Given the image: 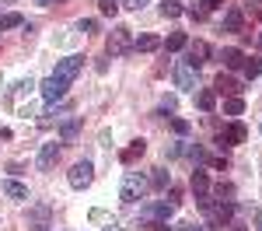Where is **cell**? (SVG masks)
Returning a JSON list of instances; mask_svg holds the SVG:
<instances>
[{"instance_id": "cell-41", "label": "cell", "mask_w": 262, "mask_h": 231, "mask_svg": "<svg viewBox=\"0 0 262 231\" xmlns=\"http://www.w3.org/2000/svg\"><path fill=\"white\" fill-rule=\"evenodd\" d=\"M259 49H262V35H259Z\"/></svg>"}, {"instance_id": "cell-26", "label": "cell", "mask_w": 262, "mask_h": 231, "mask_svg": "<svg viewBox=\"0 0 262 231\" xmlns=\"http://www.w3.org/2000/svg\"><path fill=\"white\" fill-rule=\"evenodd\" d=\"M189 147H192V144H185V140H175L171 147H164V154H168V158H185V154H189Z\"/></svg>"}, {"instance_id": "cell-30", "label": "cell", "mask_w": 262, "mask_h": 231, "mask_svg": "<svg viewBox=\"0 0 262 231\" xmlns=\"http://www.w3.org/2000/svg\"><path fill=\"white\" fill-rule=\"evenodd\" d=\"M98 7H101V14H108V18H112V14L122 7V0H98Z\"/></svg>"}, {"instance_id": "cell-9", "label": "cell", "mask_w": 262, "mask_h": 231, "mask_svg": "<svg viewBox=\"0 0 262 231\" xmlns=\"http://www.w3.org/2000/svg\"><path fill=\"white\" fill-rule=\"evenodd\" d=\"M210 60V46H206V42L203 39H196V42H189V56H185V63H189V67H192V70H200L203 63Z\"/></svg>"}, {"instance_id": "cell-5", "label": "cell", "mask_w": 262, "mask_h": 231, "mask_svg": "<svg viewBox=\"0 0 262 231\" xmlns=\"http://www.w3.org/2000/svg\"><path fill=\"white\" fill-rule=\"evenodd\" d=\"M67 179H70V186H74V189H88V186H91V179H95V165H91V161H77V165L70 168Z\"/></svg>"}, {"instance_id": "cell-14", "label": "cell", "mask_w": 262, "mask_h": 231, "mask_svg": "<svg viewBox=\"0 0 262 231\" xmlns=\"http://www.w3.org/2000/svg\"><path fill=\"white\" fill-rule=\"evenodd\" d=\"M224 32H245V11L242 7H231L224 14Z\"/></svg>"}, {"instance_id": "cell-18", "label": "cell", "mask_w": 262, "mask_h": 231, "mask_svg": "<svg viewBox=\"0 0 262 231\" xmlns=\"http://www.w3.org/2000/svg\"><path fill=\"white\" fill-rule=\"evenodd\" d=\"M133 49H137V53H154V49H161V39L147 32V35H140V39L133 42Z\"/></svg>"}, {"instance_id": "cell-7", "label": "cell", "mask_w": 262, "mask_h": 231, "mask_svg": "<svg viewBox=\"0 0 262 231\" xmlns=\"http://www.w3.org/2000/svg\"><path fill=\"white\" fill-rule=\"evenodd\" d=\"M245 140H248V130H245L242 123H231L227 130H221V133H217V140H213V144L231 147V144H245Z\"/></svg>"}, {"instance_id": "cell-16", "label": "cell", "mask_w": 262, "mask_h": 231, "mask_svg": "<svg viewBox=\"0 0 262 231\" xmlns=\"http://www.w3.org/2000/svg\"><path fill=\"white\" fill-rule=\"evenodd\" d=\"M196 105H200L203 112H213V109H217V91H213V88H203V91H196Z\"/></svg>"}, {"instance_id": "cell-28", "label": "cell", "mask_w": 262, "mask_h": 231, "mask_svg": "<svg viewBox=\"0 0 262 231\" xmlns=\"http://www.w3.org/2000/svg\"><path fill=\"white\" fill-rule=\"evenodd\" d=\"M224 112H227V116H242L245 102H242V98H227V102H224Z\"/></svg>"}, {"instance_id": "cell-37", "label": "cell", "mask_w": 262, "mask_h": 231, "mask_svg": "<svg viewBox=\"0 0 262 231\" xmlns=\"http://www.w3.org/2000/svg\"><path fill=\"white\" fill-rule=\"evenodd\" d=\"M227 228L231 231H248V228H242V224H227Z\"/></svg>"}, {"instance_id": "cell-25", "label": "cell", "mask_w": 262, "mask_h": 231, "mask_svg": "<svg viewBox=\"0 0 262 231\" xmlns=\"http://www.w3.org/2000/svg\"><path fill=\"white\" fill-rule=\"evenodd\" d=\"M18 25H25V18H21L18 11H11V14H4V18H0V32H7V28H18Z\"/></svg>"}, {"instance_id": "cell-6", "label": "cell", "mask_w": 262, "mask_h": 231, "mask_svg": "<svg viewBox=\"0 0 262 231\" xmlns=\"http://www.w3.org/2000/svg\"><path fill=\"white\" fill-rule=\"evenodd\" d=\"M175 214V203H150V207L143 210V224H168V217Z\"/></svg>"}, {"instance_id": "cell-13", "label": "cell", "mask_w": 262, "mask_h": 231, "mask_svg": "<svg viewBox=\"0 0 262 231\" xmlns=\"http://www.w3.org/2000/svg\"><path fill=\"white\" fill-rule=\"evenodd\" d=\"M60 161V144H42L39 158H35V165H39V172H49V168Z\"/></svg>"}, {"instance_id": "cell-32", "label": "cell", "mask_w": 262, "mask_h": 231, "mask_svg": "<svg viewBox=\"0 0 262 231\" xmlns=\"http://www.w3.org/2000/svg\"><path fill=\"white\" fill-rule=\"evenodd\" d=\"M122 4H126V7H129V11H143V7H147V4H150V0H122Z\"/></svg>"}, {"instance_id": "cell-17", "label": "cell", "mask_w": 262, "mask_h": 231, "mask_svg": "<svg viewBox=\"0 0 262 231\" xmlns=\"http://www.w3.org/2000/svg\"><path fill=\"white\" fill-rule=\"evenodd\" d=\"M221 60H224L227 70H242V67H245V53H242V49H224Z\"/></svg>"}, {"instance_id": "cell-38", "label": "cell", "mask_w": 262, "mask_h": 231, "mask_svg": "<svg viewBox=\"0 0 262 231\" xmlns=\"http://www.w3.org/2000/svg\"><path fill=\"white\" fill-rule=\"evenodd\" d=\"M105 231H122V228H119V224H116V221H112V224H108V228H105Z\"/></svg>"}, {"instance_id": "cell-35", "label": "cell", "mask_w": 262, "mask_h": 231, "mask_svg": "<svg viewBox=\"0 0 262 231\" xmlns=\"http://www.w3.org/2000/svg\"><path fill=\"white\" fill-rule=\"evenodd\" d=\"M179 231H206V228H196V224H182Z\"/></svg>"}, {"instance_id": "cell-24", "label": "cell", "mask_w": 262, "mask_h": 231, "mask_svg": "<svg viewBox=\"0 0 262 231\" xmlns=\"http://www.w3.org/2000/svg\"><path fill=\"white\" fill-rule=\"evenodd\" d=\"M245 74H248V77H259L262 74V60L259 56H245V67H242Z\"/></svg>"}, {"instance_id": "cell-29", "label": "cell", "mask_w": 262, "mask_h": 231, "mask_svg": "<svg viewBox=\"0 0 262 231\" xmlns=\"http://www.w3.org/2000/svg\"><path fill=\"white\" fill-rule=\"evenodd\" d=\"M77 32H84V35H95V32H98V21H95V18H81V21H77Z\"/></svg>"}, {"instance_id": "cell-12", "label": "cell", "mask_w": 262, "mask_h": 231, "mask_svg": "<svg viewBox=\"0 0 262 231\" xmlns=\"http://www.w3.org/2000/svg\"><path fill=\"white\" fill-rule=\"evenodd\" d=\"M143 154H147V140H133L129 147H122V151H119V161L129 168V165H137Z\"/></svg>"}, {"instance_id": "cell-27", "label": "cell", "mask_w": 262, "mask_h": 231, "mask_svg": "<svg viewBox=\"0 0 262 231\" xmlns=\"http://www.w3.org/2000/svg\"><path fill=\"white\" fill-rule=\"evenodd\" d=\"M213 196H217V200H224V203H231L234 186H231V182H221V186H213Z\"/></svg>"}, {"instance_id": "cell-11", "label": "cell", "mask_w": 262, "mask_h": 231, "mask_svg": "<svg viewBox=\"0 0 262 231\" xmlns=\"http://www.w3.org/2000/svg\"><path fill=\"white\" fill-rule=\"evenodd\" d=\"M67 88H70V84H63V81H56V77H49V81H42V84H39L42 98H46V102H49V105H53V102H60L63 95H67Z\"/></svg>"}, {"instance_id": "cell-10", "label": "cell", "mask_w": 262, "mask_h": 231, "mask_svg": "<svg viewBox=\"0 0 262 231\" xmlns=\"http://www.w3.org/2000/svg\"><path fill=\"white\" fill-rule=\"evenodd\" d=\"M175 84H179L182 91H196V70H192L185 60L175 63Z\"/></svg>"}, {"instance_id": "cell-4", "label": "cell", "mask_w": 262, "mask_h": 231, "mask_svg": "<svg viewBox=\"0 0 262 231\" xmlns=\"http://www.w3.org/2000/svg\"><path fill=\"white\" fill-rule=\"evenodd\" d=\"M81 67H84V56H67V60H60L56 63V81H63V84H70L77 74H81Z\"/></svg>"}, {"instance_id": "cell-39", "label": "cell", "mask_w": 262, "mask_h": 231, "mask_svg": "<svg viewBox=\"0 0 262 231\" xmlns=\"http://www.w3.org/2000/svg\"><path fill=\"white\" fill-rule=\"evenodd\" d=\"M154 231H171V228H168V224H154Z\"/></svg>"}, {"instance_id": "cell-21", "label": "cell", "mask_w": 262, "mask_h": 231, "mask_svg": "<svg viewBox=\"0 0 262 231\" xmlns=\"http://www.w3.org/2000/svg\"><path fill=\"white\" fill-rule=\"evenodd\" d=\"M77 133H81V119H70V123L60 126V137L70 144V140H77Z\"/></svg>"}, {"instance_id": "cell-31", "label": "cell", "mask_w": 262, "mask_h": 231, "mask_svg": "<svg viewBox=\"0 0 262 231\" xmlns=\"http://www.w3.org/2000/svg\"><path fill=\"white\" fill-rule=\"evenodd\" d=\"M171 130H175L179 137H185V133L192 130V126H189V119H171Z\"/></svg>"}, {"instance_id": "cell-2", "label": "cell", "mask_w": 262, "mask_h": 231, "mask_svg": "<svg viewBox=\"0 0 262 231\" xmlns=\"http://www.w3.org/2000/svg\"><path fill=\"white\" fill-rule=\"evenodd\" d=\"M133 28H126V25H116L112 32H108V42H105V53L108 56H126L129 49H133Z\"/></svg>"}, {"instance_id": "cell-15", "label": "cell", "mask_w": 262, "mask_h": 231, "mask_svg": "<svg viewBox=\"0 0 262 231\" xmlns=\"http://www.w3.org/2000/svg\"><path fill=\"white\" fill-rule=\"evenodd\" d=\"M189 189L196 193V200H200V196H210V175L196 168V172H192V179H189Z\"/></svg>"}, {"instance_id": "cell-22", "label": "cell", "mask_w": 262, "mask_h": 231, "mask_svg": "<svg viewBox=\"0 0 262 231\" xmlns=\"http://www.w3.org/2000/svg\"><path fill=\"white\" fill-rule=\"evenodd\" d=\"M150 186H154V189H168V186H171V175H168L164 168H154V175H150Z\"/></svg>"}, {"instance_id": "cell-33", "label": "cell", "mask_w": 262, "mask_h": 231, "mask_svg": "<svg viewBox=\"0 0 262 231\" xmlns=\"http://www.w3.org/2000/svg\"><path fill=\"white\" fill-rule=\"evenodd\" d=\"M206 11H217V7H224V0H200Z\"/></svg>"}, {"instance_id": "cell-34", "label": "cell", "mask_w": 262, "mask_h": 231, "mask_svg": "<svg viewBox=\"0 0 262 231\" xmlns=\"http://www.w3.org/2000/svg\"><path fill=\"white\" fill-rule=\"evenodd\" d=\"M161 109H168V112H171V109H175V95H164V102H161Z\"/></svg>"}, {"instance_id": "cell-23", "label": "cell", "mask_w": 262, "mask_h": 231, "mask_svg": "<svg viewBox=\"0 0 262 231\" xmlns=\"http://www.w3.org/2000/svg\"><path fill=\"white\" fill-rule=\"evenodd\" d=\"M161 14H164V18H179V14H185V7H182L179 0H164V4H161Z\"/></svg>"}, {"instance_id": "cell-8", "label": "cell", "mask_w": 262, "mask_h": 231, "mask_svg": "<svg viewBox=\"0 0 262 231\" xmlns=\"http://www.w3.org/2000/svg\"><path fill=\"white\" fill-rule=\"evenodd\" d=\"M213 91H217V95H227V98H242V81H238V77H231V74H221V77H217V81H213Z\"/></svg>"}, {"instance_id": "cell-20", "label": "cell", "mask_w": 262, "mask_h": 231, "mask_svg": "<svg viewBox=\"0 0 262 231\" xmlns=\"http://www.w3.org/2000/svg\"><path fill=\"white\" fill-rule=\"evenodd\" d=\"M185 46H189L185 32H171V35H168V42H164V49H168V53H179V49H185Z\"/></svg>"}, {"instance_id": "cell-1", "label": "cell", "mask_w": 262, "mask_h": 231, "mask_svg": "<svg viewBox=\"0 0 262 231\" xmlns=\"http://www.w3.org/2000/svg\"><path fill=\"white\" fill-rule=\"evenodd\" d=\"M147 189H150V179L143 172H126L122 175V186H119V200L122 203H137V200L147 196Z\"/></svg>"}, {"instance_id": "cell-19", "label": "cell", "mask_w": 262, "mask_h": 231, "mask_svg": "<svg viewBox=\"0 0 262 231\" xmlns=\"http://www.w3.org/2000/svg\"><path fill=\"white\" fill-rule=\"evenodd\" d=\"M4 193H7L11 200H28V186L18 182V179H7V182H4Z\"/></svg>"}, {"instance_id": "cell-3", "label": "cell", "mask_w": 262, "mask_h": 231, "mask_svg": "<svg viewBox=\"0 0 262 231\" xmlns=\"http://www.w3.org/2000/svg\"><path fill=\"white\" fill-rule=\"evenodd\" d=\"M203 214H206V224H210V228H224V224H231L234 207H231V203H224V200H217V203L210 200V207L203 210Z\"/></svg>"}, {"instance_id": "cell-36", "label": "cell", "mask_w": 262, "mask_h": 231, "mask_svg": "<svg viewBox=\"0 0 262 231\" xmlns=\"http://www.w3.org/2000/svg\"><path fill=\"white\" fill-rule=\"evenodd\" d=\"M35 4H42V7H49V4H63V0H35Z\"/></svg>"}, {"instance_id": "cell-40", "label": "cell", "mask_w": 262, "mask_h": 231, "mask_svg": "<svg viewBox=\"0 0 262 231\" xmlns=\"http://www.w3.org/2000/svg\"><path fill=\"white\" fill-rule=\"evenodd\" d=\"M259 231H262V214H259Z\"/></svg>"}]
</instances>
